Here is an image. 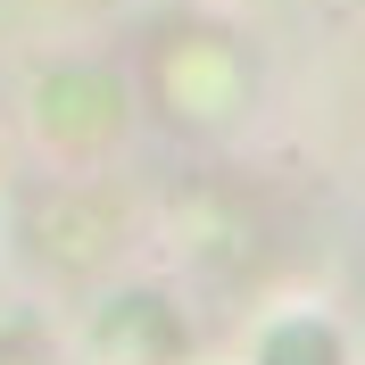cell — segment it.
Segmentation results:
<instances>
[{
	"instance_id": "6da1fadb",
	"label": "cell",
	"mask_w": 365,
	"mask_h": 365,
	"mask_svg": "<svg viewBox=\"0 0 365 365\" xmlns=\"http://www.w3.org/2000/svg\"><path fill=\"white\" fill-rule=\"evenodd\" d=\"M250 365H349V349L324 316H282V324H266Z\"/></svg>"
}]
</instances>
